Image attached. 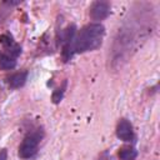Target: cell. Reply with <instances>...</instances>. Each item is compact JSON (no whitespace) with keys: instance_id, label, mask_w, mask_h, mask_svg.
<instances>
[{"instance_id":"cell-1","label":"cell","mask_w":160,"mask_h":160,"mask_svg":"<svg viewBox=\"0 0 160 160\" xmlns=\"http://www.w3.org/2000/svg\"><path fill=\"white\" fill-rule=\"evenodd\" d=\"M141 11H136L131 19L126 20V22L119 29L111 48V62L115 65H121L126 59L131 55V51L136 49L140 40H144L151 34V22L152 16H148L145 20H140L145 9Z\"/></svg>"},{"instance_id":"cell-2","label":"cell","mask_w":160,"mask_h":160,"mask_svg":"<svg viewBox=\"0 0 160 160\" xmlns=\"http://www.w3.org/2000/svg\"><path fill=\"white\" fill-rule=\"evenodd\" d=\"M105 36V28L100 22L85 25L75 36L74 54H82L99 49Z\"/></svg>"},{"instance_id":"cell-3","label":"cell","mask_w":160,"mask_h":160,"mask_svg":"<svg viewBox=\"0 0 160 160\" xmlns=\"http://www.w3.org/2000/svg\"><path fill=\"white\" fill-rule=\"evenodd\" d=\"M44 138V130L42 128H36L28 132L25 138L22 139L21 144L19 145V156L21 159H31L34 158L39 151V145Z\"/></svg>"},{"instance_id":"cell-4","label":"cell","mask_w":160,"mask_h":160,"mask_svg":"<svg viewBox=\"0 0 160 160\" xmlns=\"http://www.w3.org/2000/svg\"><path fill=\"white\" fill-rule=\"evenodd\" d=\"M111 12V5L108 1H102V0H98L94 1L90 6V18L95 21H101L105 20Z\"/></svg>"},{"instance_id":"cell-5","label":"cell","mask_w":160,"mask_h":160,"mask_svg":"<svg viewBox=\"0 0 160 160\" xmlns=\"http://www.w3.org/2000/svg\"><path fill=\"white\" fill-rule=\"evenodd\" d=\"M116 136L118 139L130 142L135 139V132H134V128L132 124L130 122V120L128 119H120V121L116 125Z\"/></svg>"},{"instance_id":"cell-6","label":"cell","mask_w":160,"mask_h":160,"mask_svg":"<svg viewBox=\"0 0 160 160\" xmlns=\"http://www.w3.org/2000/svg\"><path fill=\"white\" fill-rule=\"evenodd\" d=\"M29 76V71L28 70H22V71H16L14 74H11L8 79L6 82L9 85L10 89H20L25 85L26 80Z\"/></svg>"},{"instance_id":"cell-7","label":"cell","mask_w":160,"mask_h":160,"mask_svg":"<svg viewBox=\"0 0 160 160\" xmlns=\"http://www.w3.org/2000/svg\"><path fill=\"white\" fill-rule=\"evenodd\" d=\"M16 66V58L11 56L8 52H1L0 54V69L2 70H11Z\"/></svg>"},{"instance_id":"cell-8","label":"cell","mask_w":160,"mask_h":160,"mask_svg":"<svg viewBox=\"0 0 160 160\" xmlns=\"http://www.w3.org/2000/svg\"><path fill=\"white\" fill-rule=\"evenodd\" d=\"M118 156L120 160H135L136 156H138V150L134 148V146H122L119 152H118Z\"/></svg>"},{"instance_id":"cell-9","label":"cell","mask_w":160,"mask_h":160,"mask_svg":"<svg viewBox=\"0 0 160 160\" xmlns=\"http://www.w3.org/2000/svg\"><path fill=\"white\" fill-rule=\"evenodd\" d=\"M65 88H66V81H64V84H62V86H61L60 89H58L56 91H54V94H52V101H54L55 104H58V102L61 101V99H62V96H64Z\"/></svg>"},{"instance_id":"cell-10","label":"cell","mask_w":160,"mask_h":160,"mask_svg":"<svg viewBox=\"0 0 160 160\" xmlns=\"http://www.w3.org/2000/svg\"><path fill=\"white\" fill-rule=\"evenodd\" d=\"M0 160H8V151H6V149H1L0 150Z\"/></svg>"}]
</instances>
